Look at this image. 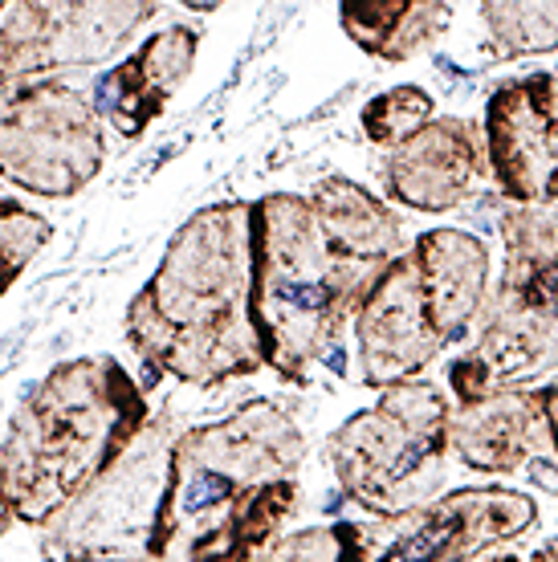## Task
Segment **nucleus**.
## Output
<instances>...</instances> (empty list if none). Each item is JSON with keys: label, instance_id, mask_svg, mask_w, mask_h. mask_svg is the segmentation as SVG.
Masks as SVG:
<instances>
[{"label": "nucleus", "instance_id": "f257e3e1", "mask_svg": "<svg viewBox=\"0 0 558 562\" xmlns=\"http://www.w3.org/2000/svg\"><path fill=\"white\" fill-rule=\"evenodd\" d=\"M253 326L278 380L306 387L335 351L371 281L408 249L404 225L347 176H326L306 196L253 200Z\"/></svg>", "mask_w": 558, "mask_h": 562}, {"label": "nucleus", "instance_id": "f03ea898", "mask_svg": "<svg viewBox=\"0 0 558 562\" xmlns=\"http://www.w3.org/2000/svg\"><path fill=\"white\" fill-rule=\"evenodd\" d=\"M253 200H221L188 216L123 314V335L155 380L221 387L257 375L253 326Z\"/></svg>", "mask_w": 558, "mask_h": 562}, {"label": "nucleus", "instance_id": "7ed1b4c3", "mask_svg": "<svg viewBox=\"0 0 558 562\" xmlns=\"http://www.w3.org/2000/svg\"><path fill=\"white\" fill-rule=\"evenodd\" d=\"M306 432L274 400H249L171 440L164 562H257L302 497Z\"/></svg>", "mask_w": 558, "mask_h": 562}, {"label": "nucleus", "instance_id": "20e7f679", "mask_svg": "<svg viewBox=\"0 0 558 562\" xmlns=\"http://www.w3.org/2000/svg\"><path fill=\"white\" fill-rule=\"evenodd\" d=\"M152 420V404L111 355L57 363L16 404L0 440V493L25 526H49Z\"/></svg>", "mask_w": 558, "mask_h": 562}, {"label": "nucleus", "instance_id": "39448f33", "mask_svg": "<svg viewBox=\"0 0 558 562\" xmlns=\"http://www.w3.org/2000/svg\"><path fill=\"white\" fill-rule=\"evenodd\" d=\"M489 297V245L465 228H433L408 245L355 310L359 380H416L436 355L469 338Z\"/></svg>", "mask_w": 558, "mask_h": 562}, {"label": "nucleus", "instance_id": "423d86ee", "mask_svg": "<svg viewBox=\"0 0 558 562\" xmlns=\"http://www.w3.org/2000/svg\"><path fill=\"white\" fill-rule=\"evenodd\" d=\"M505 269L477 314V342L448 363L457 404L489 392L538 387L555 371L558 326V212L555 204H505Z\"/></svg>", "mask_w": 558, "mask_h": 562}, {"label": "nucleus", "instance_id": "0eeeda50", "mask_svg": "<svg viewBox=\"0 0 558 562\" xmlns=\"http://www.w3.org/2000/svg\"><path fill=\"white\" fill-rule=\"evenodd\" d=\"M448 416L453 400L428 380H404L379 392L326 436V461L338 490L359 509L391 518L433 502L448 477Z\"/></svg>", "mask_w": 558, "mask_h": 562}, {"label": "nucleus", "instance_id": "6e6552de", "mask_svg": "<svg viewBox=\"0 0 558 562\" xmlns=\"http://www.w3.org/2000/svg\"><path fill=\"white\" fill-rule=\"evenodd\" d=\"M171 440V416L147 420L135 445L42 526L45 554L62 562H164Z\"/></svg>", "mask_w": 558, "mask_h": 562}, {"label": "nucleus", "instance_id": "1a4fd4ad", "mask_svg": "<svg viewBox=\"0 0 558 562\" xmlns=\"http://www.w3.org/2000/svg\"><path fill=\"white\" fill-rule=\"evenodd\" d=\"M107 164L94 102L62 78L29 82L0 99V180L45 200L78 196Z\"/></svg>", "mask_w": 558, "mask_h": 562}, {"label": "nucleus", "instance_id": "9d476101", "mask_svg": "<svg viewBox=\"0 0 558 562\" xmlns=\"http://www.w3.org/2000/svg\"><path fill=\"white\" fill-rule=\"evenodd\" d=\"M538 526V502L522 490H453L416 509L359 526L364 562H477Z\"/></svg>", "mask_w": 558, "mask_h": 562}, {"label": "nucleus", "instance_id": "9b49d317", "mask_svg": "<svg viewBox=\"0 0 558 562\" xmlns=\"http://www.w3.org/2000/svg\"><path fill=\"white\" fill-rule=\"evenodd\" d=\"M164 4H9L0 21V99L62 66H98Z\"/></svg>", "mask_w": 558, "mask_h": 562}, {"label": "nucleus", "instance_id": "f8f14e48", "mask_svg": "<svg viewBox=\"0 0 558 562\" xmlns=\"http://www.w3.org/2000/svg\"><path fill=\"white\" fill-rule=\"evenodd\" d=\"M481 151L505 204H558V82L550 70L505 78L489 90Z\"/></svg>", "mask_w": 558, "mask_h": 562}, {"label": "nucleus", "instance_id": "ddd939ff", "mask_svg": "<svg viewBox=\"0 0 558 562\" xmlns=\"http://www.w3.org/2000/svg\"><path fill=\"white\" fill-rule=\"evenodd\" d=\"M555 380H546L457 404L448 416V445L473 473L505 477L526 469L555 490Z\"/></svg>", "mask_w": 558, "mask_h": 562}, {"label": "nucleus", "instance_id": "4468645a", "mask_svg": "<svg viewBox=\"0 0 558 562\" xmlns=\"http://www.w3.org/2000/svg\"><path fill=\"white\" fill-rule=\"evenodd\" d=\"M486 176L481 131L461 114H440L391 147L379 164V180L395 204L412 212H448L457 209L473 183Z\"/></svg>", "mask_w": 558, "mask_h": 562}, {"label": "nucleus", "instance_id": "2eb2a0df", "mask_svg": "<svg viewBox=\"0 0 558 562\" xmlns=\"http://www.w3.org/2000/svg\"><path fill=\"white\" fill-rule=\"evenodd\" d=\"M196 54H200V33L192 25H168L152 33L135 54L98 78V119H107L123 139H140L168 111L176 90L188 82Z\"/></svg>", "mask_w": 558, "mask_h": 562}, {"label": "nucleus", "instance_id": "dca6fc26", "mask_svg": "<svg viewBox=\"0 0 558 562\" xmlns=\"http://www.w3.org/2000/svg\"><path fill=\"white\" fill-rule=\"evenodd\" d=\"M338 25L364 54L379 61H412L433 49L453 25L445 0H347L338 4Z\"/></svg>", "mask_w": 558, "mask_h": 562}, {"label": "nucleus", "instance_id": "f3484780", "mask_svg": "<svg viewBox=\"0 0 558 562\" xmlns=\"http://www.w3.org/2000/svg\"><path fill=\"white\" fill-rule=\"evenodd\" d=\"M481 21L489 33V57L493 61H514V57L555 54L558 45V9L550 0L538 4H505L486 0Z\"/></svg>", "mask_w": 558, "mask_h": 562}, {"label": "nucleus", "instance_id": "a211bd4d", "mask_svg": "<svg viewBox=\"0 0 558 562\" xmlns=\"http://www.w3.org/2000/svg\"><path fill=\"white\" fill-rule=\"evenodd\" d=\"M433 111L436 102L428 90H420V86H391V90L376 94L359 111V127H364L371 147L391 151V147H400L404 139H412L433 119Z\"/></svg>", "mask_w": 558, "mask_h": 562}, {"label": "nucleus", "instance_id": "6ab92c4d", "mask_svg": "<svg viewBox=\"0 0 558 562\" xmlns=\"http://www.w3.org/2000/svg\"><path fill=\"white\" fill-rule=\"evenodd\" d=\"M49 237H54V225L42 212L0 196V297L9 294L13 281L33 266V257L49 245Z\"/></svg>", "mask_w": 558, "mask_h": 562}, {"label": "nucleus", "instance_id": "aec40b11", "mask_svg": "<svg viewBox=\"0 0 558 562\" xmlns=\"http://www.w3.org/2000/svg\"><path fill=\"white\" fill-rule=\"evenodd\" d=\"M257 562H364L359 550V526L355 521H331V526H310L298 535H286L269 542Z\"/></svg>", "mask_w": 558, "mask_h": 562}, {"label": "nucleus", "instance_id": "412c9836", "mask_svg": "<svg viewBox=\"0 0 558 562\" xmlns=\"http://www.w3.org/2000/svg\"><path fill=\"white\" fill-rule=\"evenodd\" d=\"M13 509H9V502H4V493H0V538L9 535V530H13Z\"/></svg>", "mask_w": 558, "mask_h": 562}, {"label": "nucleus", "instance_id": "4be33fe9", "mask_svg": "<svg viewBox=\"0 0 558 562\" xmlns=\"http://www.w3.org/2000/svg\"><path fill=\"white\" fill-rule=\"evenodd\" d=\"M526 562H558V550H555V542H546V547L538 550V554H534V559H526Z\"/></svg>", "mask_w": 558, "mask_h": 562}, {"label": "nucleus", "instance_id": "5701e85b", "mask_svg": "<svg viewBox=\"0 0 558 562\" xmlns=\"http://www.w3.org/2000/svg\"><path fill=\"white\" fill-rule=\"evenodd\" d=\"M493 562H526V559H517V554H502V559H493Z\"/></svg>", "mask_w": 558, "mask_h": 562}, {"label": "nucleus", "instance_id": "b1692460", "mask_svg": "<svg viewBox=\"0 0 558 562\" xmlns=\"http://www.w3.org/2000/svg\"><path fill=\"white\" fill-rule=\"evenodd\" d=\"M0 9H9V4H0Z\"/></svg>", "mask_w": 558, "mask_h": 562}]
</instances>
